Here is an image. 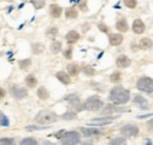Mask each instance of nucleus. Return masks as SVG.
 <instances>
[{"instance_id":"obj_31","label":"nucleus","mask_w":153,"mask_h":145,"mask_svg":"<svg viewBox=\"0 0 153 145\" xmlns=\"http://www.w3.org/2000/svg\"><path fill=\"white\" fill-rule=\"evenodd\" d=\"M20 145H38V142L34 138H25L21 141Z\"/></svg>"},{"instance_id":"obj_19","label":"nucleus","mask_w":153,"mask_h":145,"mask_svg":"<svg viewBox=\"0 0 153 145\" xmlns=\"http://www.w3.org/2000/svg\"><path fill=\"white\" fill-rule=\"evenodd\" d=\"M80 130H81V132H82V135H84L85 137H92V136H96V135H99V133H100V131H99V130H97V129L81 127Z\"/></svg>"},{"instance_id":"obj_18","label":"nucleus","mask_w":153,"mask_h":145,"mask_svg":"<svg viewBox=\"0 0 153 145\" xmlns=\"http://www.w3.org/2000/svg\"><path fill=\"white\" fill-rule=\"evenodd\" d=\"M133 104L134 105H137V106H140V108H145L149 103H147V100L143 97V96H140V94H138V96H135L133 99Z\"/></svg>"},{"instance_id":"obj_15","label":"nucleus","mask_w":153,"mask_h":145,"mask_svg":"<svg viewBox=\"0 0 153 145\" xmlns=\"http://www.w3.org/2000/svg\"><path fill=\"white\" fill-rule=\"evenodd\" d=\"M139 47L141 50H150L153 47V41L150 38H141L139 41Z\"/></svg>"},{"instance_id":"obj_29","label":"nucleus","mask_w":153,"mask_h":145,"mask_svg":"<svg viewBox=\"0 0 153 145\" xmlns=\"http://www.w3.org/2000/svg\"><path fill=\"white\" fill-rule=\"evenodd\" d=\"M31 64H32L31 59H24V60H20L19 61L20 70H27V69L31 66Z\"/></svg>"},{"instance_id":"obj_16","label":"nucleus","mask_w":153,"mask_h":145,"mask_svg":"<svg viewBox=\"0 0 153 145\" xmlns=\"http://www.w3.org/2000/svg\"><path fill=\"white\" fill-rule=\"evenodd\" d=\"M57 78L64 84V85H68L70 83H71V77H70V74H67L66 72H64V71H59L57 72Z\"/></svg>"},{"instance_id":"obj_13","label":"nucleus","mask_w":153,"mask_h":145,"mask_svg":"<svg viewBox=\"0 0 153 145\" xmlns=\"http://www.w3.org/2000/svg\"><path fill=\"white\" fill-rule=\"evenodd\" d=\"M117 119V117H107V118H97L91 122L92 125H105V124H110L112 120Z\"/></svg>"},{"instance_id":"obj_42","label":"nucleus","mask_w":153,"mask_h":145,"mask_svg":"<svg viewBox=\"0 0 153 145\" xmlns=\"http://www.w3.org/2000/svg\"><path fill=\"white\" fill-rule=\"evenodd\" d=\"M149 126L151 127V129H153V119H152V120H150V122H149Z\"/></svg>"},{"instance_id":"obj_35","label":"nucleus","mask_w":153,"mask_h":145,"mask_svg":"<svg viewBox=\"0 0 153 145\" xmlns=\"http://www.w3.org/2000/svg\"><path fill=\"white\" fill-rule=\"evenodd\" d=\"M0 145H16V143L12 138H2L0 139Z\"/></svg>"},{"instance_id":"obj_10","label":"nucleus","mask_w":153,"mask_h":145,"mask_svg":"<svg viewBox=\"0 0 153 145\" xmlns=\"http://www.w3.org/2000/svg\"><path fill=\"white\" fill-rule=\"evenodd\" d=\"M12 94L17 99H22V98L27 97L28 92L25 87H12Z\"/></svg>"},{"instance_id":"obj_11","label":"nucleus","mask_w":153,"mask_h":145,"mask_svg":"<svg viewBox=\"0 0 153 145\" xmlns=\"http://www.w3.org/2000/svg\"><path fill=\"white\" fill-rule=\"evenodd\" d=\"M123 40H124V37L121 36V34H119V33H112V34H110V37H108V41H110V44L112 46L120 45L123 43Z\"/></svg>"},{"instance_id":"obj_41","label":"nucleus","mask_w":153,"mask_h":145,"mask_svg":"<svg viewBox=\"0 0 153 145\" xmlns=\"http://www.w3.org/2000/svg\"><path fill=\"white\" fill-rule=\"evenodd\" d=\"M42 145H56L54 143H51V142H48V141H45L44 143H42Z\"/></svg>"},{"instance_id":"obj_37","label":"nucleus","mask_w":153,"mask_h":145,"mask_svg":"<svg viewBox=\"0 0 153 145\" xmlns=\"http://www.w3.org/2000/svg\"><path fill=\"white\" fill-rule=\"evenodd\" d=\"M98 28H99L101 32H104V33H107V32H108V27H107L105 24H102V22L98 24Z\"/></svg>"},{"instance_id":"obj_14","label":"nucleus","mask_w":153,"mask_h":145,"mask_svg":"<svg viewBox=\"0 0 153 145\" xmlns=\"http://www.w3.org/2000/svg\"><path fill=\"white\" fill-rule=\"evenodd\" d=\"M115 27H117V30L119 31V32H127L128 31V24H127V21H126V19H119L118 21H117V24H115Z\"/></svg>"},{"instance_id":"obj_1","label":"nucleus","mask_w":153,"mask_h":145,"mask_svg":"<svg viewBox=\"0 0 153 145\" xmlns=\"http://www.w3.org/2000/svg\"><path fill=\"white\" fill-rule=\"evenodd\" d=\"M110 100L119 105L126 104L130 100V91L121 86H115L110 92Z\"/></svg>"},{"instance_id":"obj_23","label":"nucleus","mask_w":153,"mask_h":145,"mask_svg":"<svg viewBox=\"0 0 153 145\" xmlns=\"http://www.w3.org/2000/svg\"><path fill=\"white\" fill-rule=\"evenodd\" d=\"M65 16H66L67 19H76L78 17V10L74 8V7H70V8L66 10Z\"/></svg>"},{"instance_id":"obj_9","label":"nucleus","mask_w":153,"mask_h":145,"mask_svg":"<svg viewBox=\"0 0 153 145\" xmlns=\"http://www.w3.org/2000/svg\"><path fill=\"white\" fill-rule=\"evenodd\" d=\"M115 64H117V66L120 67V69H126V67H128V66L131 65V59H130L127 55H121L117 58Z\"/></svg>"},{"instance_id":"obj_25","label":"nucleus","mask_w":153,"mask_h":145,"mask_svg":"<svg viewBox=\"0 0 153 145\" xmlns=\"http://www.w3.org/2000/svg\"><path fill=\"white\" fill-rule=\"evenodd\" d=\"M61 47H62V45H61L60 41H53L51 44V52L52 53H59L61 51Z\"/></svg>"},{"instance_id":"obj_39","label":"nucleus","mask_w":153,"mask_h":145,"mask_svg":"<svg viewBox=\"0 0 153 145\" xmlns=\"http://www.w3.org/2000/svg\"><path fill=\"white\" fill-rule=\"evenodd\" d=\"M79 7H80V10H81V11L86 12V11H87V6H86V0H81V1L79 2Z\"/></svg>"},{"instance_id":"obj_7","label":"nucleus","mask_w":153,"mask_h":145,"mask_svg":"<svg viewBox=\"0 0 153 145\" xmlns=\"http://www.w3.org/2000/svg\"><path fill=\"white\" fill-rule=\"evenodd\" d=\"M132 30H133L135 34H141V33L145 32L146 26H145V24L141 19H135L133 21V25H132Z\"/></svg>"},{"instance_id":"obj_28","label":"nucleus","mask_w":153,"mask_h":145,"mask_svg":"<svg viewBox=\"0 0 153 145\" xmlns=\"http://www.w3.org/2000/svg\"><path fill=\"white\" fill-rule=\"evenodd\" d=\"M108 145H126V139L123 137H117V138H113Z\"/></svg>"},{"instance_id":"obj_6","label":"nucleus","mask_w":153,"mask_h":145,"mask_svg":"<svg viewBox=\"0 0 153 145\" xmlns=\"http://www.w3.org/2000/svg\"><path fill=\"white\" fill-rule=\"evenodd\" d=\"M120 132L125 137H135L139 135V129L133 124H127V125H124L120 129Z\"/></svg>"},{"instance_id":"obj_2","label":"nucleus","mask_w":153,"mask_h":145,"mask_svg":"<svg viewBox=\"0 0 153 145\" xmlns=\"http://www.w3.org/2000/svg\"><path fill=\"white\" fill-rule=\"evenodd\" d=\"M58 119L57 114L52 111H40L38 114L36 116L34 120L40 124V125H47V124H52V123H56Z\"/></svg>"},{"instance_id":"obj_8","label":"nucleus","mask_w":153,"mask_h":145,"mask_svg":"<svg viewBox=\"0 0 153 145\" xmlns=\"http://www.w3.org/2000/svg\"><path fill=\"white\" fill-rule=\"evenodd\" d=\"M66 100L73 106V108H76V110H82L84 109V106L81 105V102H80V98L76 96V94H68L67 97H66Z\"/></svg>"},{"instance_id":"obj_43","label":"nucleus","mask_w":153,"mask_h":145,"mask_svg":"<svg viewBox=\"0 0 153 145\" xmlns=\"http://www.w3.org/2000/svg\"><path fill=\"white\" fill-rule=\"evenodd\" d=\"M81 145H93V144H91V143H82Z\"/></svg>"},{"instance_id":"obj_36","label":"nucleus","mask_w":153,"mask_h":145,"mask_svg":"<svg viewBox=\"0 0 153 145\" xmlns=\"http://www.w3.org/2000/svg\"><path fill=\"white\" fill-rule=\"evenodd\" d=\"M76 117V113H73V112H67V113L62 114V118L64 119H74Z\"/></svg>"},{"instance_id":"obj_4","label":"nucleus","mask_w":153,"mask_h":145,"mask_svg":"<svg viewBox=\"0 0 153 145\" xmlns=\"http://www.w3.org/2000/svg\"><path fill=\"white\" fill-rule=\"evenodd\" d=\"M102 105H104V103H102V100H101L98 96L90 97V98L82 104L84 109L88 110V111H98V110H100L102 108Z\"/></svg>"},{"instance_id":"obj_21","label":"nucleus","mask_w":153,"mask_h":145,"mask_svg":"<svg viewBox=\"0 0 153 145\" xmlns=\"http://www.w3.org/2000/svg\"><path fill=\"white\" fill-rule=\"evenodd\" d=\"M67 71H68V74L72 75V77H76L79 74L80 72V67L76 65V64H68L67 65Z\"/></svg>"},{"instance_id":"obj_12","label":"nucleus","mask_w":153,"mask_h":145,"mask_svg":"<svg viewBox=\"0 0 153 145\" xmlns=\"http://www.w3.org/2000/svg\"><path fill=\"white\" fill-rule=\"evenodd\" d=\"M50 14L53 18H60L61 14H62V8L57 4H53V5L50 6Z\"/></svg>"},{"instance_id":"obj_17","label":"nucleus","mask_w":153,"mask_h":145,"mask_svg":"<svg viewBox=\"0 0 153 145\" xmlns=\"http://www.w3.org/2000/svg\"><path fill=\"white\" fill-rule=\"evenodd\" d=\"M79 33L76 32V31H70L67 34H66V40H67V43L70 44V45H72V44H76V41L79 40Z\"/></svg>"},{"instance_id":"obj_40","label":"nucleus","mask_w":153,"mask_h":145,"mask_svg":"<svg viewBox=\"0 0 153 145\" xmlns=\"http://www.w3.org/2000/svg\"><path fill=\"white\" fill-rule=\"evenodd\" d=\"M5 94H6L5 90H4L2 87H0V99H1V98H4V97H5Z\"/></svg>"},{"instance_id":"obj_27","label":"nucleus","mask_w":153,"mask_h":145,"mask_svg":"<svg viewBox=\"0 0 153 145\" xmlns=\"http://www.w3.org/2000/svg\"><path fill=\"white\" fill-rule=\"evenodd\" d=\"M110 80L112 81V83H114V84H118V83H120V80H121V73L119 72V71H115L111 74V77H110Z\"/></svg>"},{"instance_id":"obj_32","label":"nucleus","mask_w":153,"mask_h":145,"mask_svg":"<svg viewBox=\"0 0 153 145\" xmlns=\"http://www.w3.org/2000/svg\"><path fill=\"white\" fill-rule=\"evenodd\" d=\"M10 122H8V118L0 111V126H8Z\"/></svg>"},{"instance_id":"obj_38","label":"nucleus","mask_w":153,"mask_h":145,"mask_svg":"<svg viewBox=\"0 0 153 145\" xmlns=\"http://www.w3.org/2000/svg\"><path fill=\"white\" fill-rule=\"evenodd\" d=\"M72 53H73L72 47H70V49H67V50L64 52V55H65L66 59H71V58H72Z\"/></svg>"},{"instance_id":"obj_33","label":"nucleus","mask_w":153,"mask_h":145,"mask_svg":"<svg viewBox=\"0 0 153 145\" xmlns=\"http://www.w3.org/2000/svg\"><path fill=\"white\" fill-rule=\"evenodd\" d=\"M58 34V28L57 27H50L46 32V36L48 38H54V37Z\"/></svg>"},{"instance_id":"obj_34","label":"nucleus","mask_w":153,"mask_h":145,"mask_svg":"<svg viewBox=\"0 0 153 145\" xmlns=\"http://www.w3.org/2000/svg\"><path fill=\"white\" fill-rule=\"evenodd\" d=\"M124 4L128 8H135L137 7V0H124Z\"/></svg>"},{"instance_id":"obj_3","label":"nucleus","mask_w":153,"mask_h":145,"mask_svg":"<svg viewBox=\"0 0 153 145\" xmlns=\"http://www.w3.org/2000/svg\"><path fill=\"white\" fill-rule=\"evenodd\" d=\"M137 89L145 93H152L153 92V79L150 77H141L137 81Z\"/></svg>"},{"instance_id":"obj_5","label":"nucleus","mask_w":153,"mask_h":145,"mask_svg":"<svg viewBox=\"0 0 153 145\" xmlns=\"http://www.w3.org/2000/svg\"><path fill=\"white\" fill-rule=\"evenodd\" d=\"M80 142V135L76 131H70L64 135L61 138V144L62 145H76Z\"/></svg>"},{"instance_id":"obj_44","label":"nucleus","mask_w":153,"mask_h":145,"mask_svg":"<svg viewBox=\"0 0 153 145\" xmlns=\"http://www.w3.org/2000/svg\"><path fill=\"white\" fill-rule=\"evenodd\" d=\"M5 1H12V0H5Z\"/></svg>"},{"instance_id":"obj_22","label":"nucleus","mask_w":153,"mask_h":145,"mask_svg":"<svg viewBox=\"0 0 153 145\" xmlns=\"http://www.w3.org/2000/svg\"><path fill=\"white\" fill-rule=\"evenodd\" d=\"M37 94H38V97L40 98V99H41V100H46V99L50 97V93H48V91L46 90V87H44V86L39 87L38 92H37Z\"/></svg>"},{"instance_id":"obj_26","label":"nucleus","mask_w":153,"mask_h":145,"mask_svg":"<svg viewBox=\"0 0 153 145\" xmlns=\"http://www.w3.org/2000/svg\"><path fill=\"white\" fill-rule=\"evenodd\" d=\"M82 72L85 73L87 77H93V75L96 74V70H94L92 66H90V65H85V66L82 67Z\"/></svg>"},{"instance_id":"obj_24","label":"nucleus","mask_w":153,"mask_h":145,"mask_svg":"<svg viewBox=\"0 0 153 145\" xmlns=\"http://www.w3.org/2000/svg\"><path fill=\"white\" fill-rule=\"evenodd\" d=\"M44 50H45V46H44L41 43H36V44L32 45V52H33L34 55H40V53H42Z\"/></svg>"},{"instance_id":"obj_30","label":"nucleus","mask_w":153,"mask_h":145,"mask_svg":"<svg viewBox=\"0 0 153 145\" xmlns=\"http://www.w3.org/2000/svg\"><path fill=\"white\" fill-rule=\"evenodd\" d=\"M31 2H32V5L34 6V8H36V10H40V8H42V7L45 6V4H46V1H45V0H31Z\"/></svg>"},{"instance_id":"obj_20","label":"nucleus","mask_w":153,"mask_h":145,"mask_svg":"<svg viewBox=\"0 0 153 145\" xmlns=\"http://www.w3.org/2000/svg\"><path fill=\"white\" fill-rule=\"evenodd\" d=\"M25 83H26V85H27L28 87L33 89V87H36V86H37V84H38V80H37V78H36L33 74H30V75H27V77H26V79H25Z\"/></svg>"}]
</instances>
